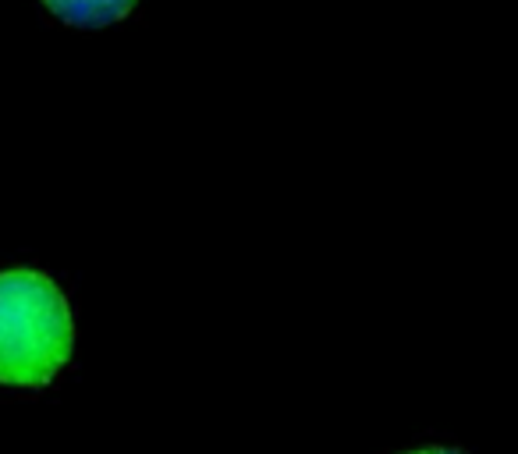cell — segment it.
<instances>
[{
    "label": "cell",
    "mask_w": 518,
    "mask_h": 454,
    "mask_svg": "<svg viewBox=\"0 0 518 454\" xmlns=\"http://www.w3.org/2000/svg\"><path fill=\"white\" fill-rule=\"evenodd\" d=\"M75 348L64 291L47 274L15 267L0 274V384L47 387Z\"/></svg>",
    "instance_id": "6da1fadb"
},
{
    "label": "cell",
    "mask_w": 518,
    "mask_h": 454,
    "mask_svg": "<svg viewBox=\"0 0 518 454\" xmlns=\"http://www.w3.org/2000/svg\"><path fill=\"white\" fill-rule=\"evenodd\" d=\"M61 22L79 29H100V25L121 22L135 8V0H43Z\"/></svg>",
    "instance_id": "7a4b0ae2"
},
{
    "label": "cell",
    "mask_w": 518,
    "mask_h": 454,
    "mask_svg": "<svg viewBox=\"0 0 518 454\" xmlns=\"http://www.w3.org/2000/svg\"><path fill=\"white\" fill-rule=\"evenodd\" d=\"M405 454H462V451H451V447H419V451H405Z\"/></svg>",
    "instance_id": "3957f363"
}]
</instances>
